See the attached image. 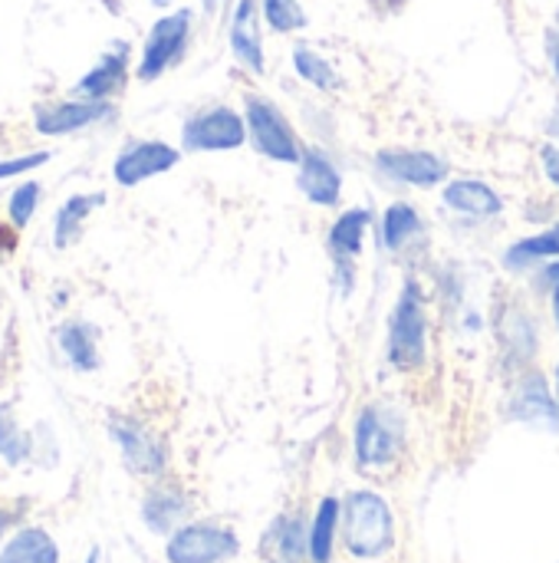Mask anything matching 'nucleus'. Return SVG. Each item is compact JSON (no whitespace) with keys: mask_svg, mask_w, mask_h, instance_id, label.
<instances>
[{"mask_svg":"<svg viewBox=\"0 0 559 563\" xmlns=\"http://www.w3.org/2000/svg\"><path fill=\"white\" fill-rule=\"evenodd\" d=\"M343 541L356 561H382L395 548V518L382 495L353 492L343 501Z\"/></svg>","mask_w":559,"mask_h":563,"instance_id":"f257e3e1","label":"nucleus"},{"mask_svg":"<svg viewBox=\"0 0 559 563\" xmlns=\"http://www.w3.org/2000/svg\"><path fill=\"white\" fill-rule=\"evenodd\" d=\"M389 366L399 373H418L428 360V310L418 280H405L389 313Z\"/></svg>","mask_w":559,"mask_h":563,"instance_id":"f03ea898","label":"nucleus"},{"mask_svg":"<svg viewBox=\"0 0 559 563\" xmlns=\"http://www.w3.org/2000/svg\"><path fill=\"white\" fill-rule=\"evenodd\" d=\"M244 119H247V135L260 155H267L277 165H300L306 145L300 142V132L293 129L290 115L264 92H247L244 96Z\"/></svg>","mask_w":559,"mask_h":563,"instance_id":"7ed1b4c3","label":"nucleus"},{"mask_svg":"<svg viewBox=\"0 0 559 563\" xmlns=\"http://www.w3.org/2000/svg\"><path fill=\"white\" fill-rule=\"evenodd\" d=\"M191 33H194V13L188 7L161 13L148 26V36H145L138 63H135V79L138 82H155L171 66H178L185 59L188 46H191Z\"/></svg>","mask_w":559,"mask_h":563,"instance_id":"20e7f679","label":"nucleus"},{"mask_svg":"<svg viewBox=\"0 0 559 563\" xmlns=\"http://www.w3.org/2000/svg\"><path fill=\"white\" fill-rule=\"evenodd\" d=\"M405 445V422L392 406L372 402L356 419V462L362 472L389 468Z\"/></svg>","mask_w":559,"mask_h":563,"instance_id":"39448f33","label":"nucleus"},{"mask_svg":"<svg viewBox=\"0 0 559 563\" xmlns=\"http://www.w3.org/2000/svg\"><path fill=\"white\" fill-rule=\"evenodd\" d=\"M247 142L250 135L244 112L224 102L204 106L181 122V152H234Z\"/></svg>","mask_w":559,"mask_h":563,"instance_id":"423d86ee","label":"nucleus"},{"mask_svg":"<svg viewBox=\"0 0 559 563\" xmlns=\"http://www.w3.org/2000/svg\"><path fill=\"white\" fill-rule=\"evenodd\" d=\"M105 429H109V439L119 449L122 465L132 475H138V478H158L168 468V445L145 422L115 412V416H109Z\"/></svg>","mask_w":559,"mask_h":563,"instance_id":"0eeeda50","label":"nucleus"},{"mask_svg":"<svg viewBox=\"0 0 559 563\" xmlns=\"http://www.w3.org/2000/svg\"><path fill=\"white\" fill-rule=\"evenodd\" d=\"M241 554V538L214 521H191L168 534L165 561L168 563H224Z\"/></svg>","mask_w":559,"mask_h":563,"instance_id":"6e6552de","label":"nucleus"},{"mask_svg":"<svg viewBox=\"0 0 559 563\" xmlns=\"http://www.w3.org/2000/svg\"><path fill=\"white\" fill-rule=\"evenodd\" d=\"M372 168L385 181L409 188H438L451 175V165L428 148H379Z\"/></svg>","mask_w":559,"mask_h":563,"instance_id":"1a4fd4ad","label":"nucleus"},{"mask_svg":"<svg viewBox=\"0 0 559 563\" xmlns=\"http://www.w3.org/2000/svg\"><path fill=\"white\" fill-rule=\"evenodd\" d=\"M115 115L112 102H96V99H56V102H43L33 109V129L43 139H63V135H76L86 132L92 125H102Z\"/></svg>","mask_w":559,"mask_h":563,"instance_id":"9d476101","label":"nucleus"},{"mask_svg":"<svg viewBox=\"0 0 559 563\" xmlns=\"http://www.w3.org/2000/svg\"><path fill=\"white\" fill-rule=\"evenodd\" d=\"M178 162H181V148H175V145L161 142V139H132L115 155L112 178L122 188H138L142 181L171 172Z\"/></svg>","mask_w":559,"mask_h":563,"instance_id":"9b49d317","label":"nucleus"},{"mask_svg":"<svg viewBox=\"0 0 559 563\" xmlns=\"http://www.w3.org/2000/svg\"><path fill=\"white\" fill-rule=\"evenodd\" d=\"M128 66H132V46L125 40H115L72 86V96L79 99H96V102H112L125 82H128Z\"/></svg>","mask_w":559,"mask_h":563,"instance_id":"f8f14e48","label":"nucleus"},{"mask_svg":"<svg viewBox=\"0 0 559 563\" xmlns=\"http://www.w3.org/2000/svg\"><path fill=\"white\" fill-rule=\"evenodd\" d=\"M297 188L310 205L320 208H336L343 201V168L326 148L310 145L297 165Z\"/></svg>","mask_w":559,"mask_h":563,"instance_id":"ddd939ff","label":"nucleus"},{"mask_svg":"<svg viewBox=\"0 0 559 563\" xmlns=\"http://www.w3.org/2000/svg\"><path fill=\"white\" fill-rule=\"evenodd\" d=\"M260 3L257 0H237L231 23H227V43L237 59L250 76L267 73V56H264V33H260Z\"/></svg>","mask_w":559,"mask_h":563,"instance_id":"4468645a","label":"nucleus"},{"mask_svg":"<svg viewBox=\"0 0 559 563\" xmlns=\"http://www.w3.org/2000/svg\"><path fill=\"white\" fill-rule=\"evenodd\" d=\"M511 419L544 429V432H559V409L550 396V386L540 373H527L514 393H511Z\"/></svg>","mask_w":559,"mask_h":563,"instance_id":"2eb2a0df","label":"nucleus"},{"mask_svg":"<svg viewBox=\"0 0 559 563\" xmlns=\"http://www.w3.org/2000/svg\"><path fill=\"white\" fill-rule=\"evenodd\" d=\"M441 201L445 208H451L455 214H465L471 221H491L497 214H504V198L494 185L481 181V178H451L441 188Z\"/></svg>","mask_w":559,"mask_h":563,"instance_id":"dca6fc26","label":"nucleus"},{"mask_svg":"<svg viewBox=\"0 0 559 563\" xmlns=\"http://www.w3.org/2000/svg\"><path fill=\"white\" fill-rule=\"evenodd\" d=\"M56 346L63 360L69 363L72 373L89 376L102 366V350H99V330L89 320H63L56 327Z\"/></svg>","mask_w":559,"mask_h":563,"instance_id":"f3484780","label":"nucleus"},{"mask_svg":"<svg viewBox=\"0 0 559 563\" xmlns=\"http://www.w3.org/2000/svg\"><path fill=\"white\" fill-rule=\"evenodd\" d=\"M191 498L178 485H155L142 498V525L152 534H175L181 525H188Z\"/></svg>","mask_w":559,"mask_h":563,"instance_id":"a211bd4d","label":"nucleus"},{"mask_svg":"<svg viewBox=\"0 0 559 563\" xmlns=\"http://www.w3.org/2000/svg\"><path fill=\"white\" fill-rule=\"evenodd\" d=\"M105 205V195L102 191H82V195H69L56 214H53V244L56 251H66L72 244H79L82 231H86V221Z\"/></svg>","mask_w":559,"mask_h":563,"instance_id":"6ab92c4d","label":"nucleus"},{"mask_svg":"<svg viewBox=\"0 0 559 563\" xmlns=\"http://www.w3.org/2000/svg\"><path fill=\"white\" fill-rule=\"evenodd\" d=\"M372 224V214L366 208H346L329 234H326V244H329V254L333 261H343V264H353L359 254H362V244H366V231Z\"/></svg>","mask_w":559,"mask_h":563,"instance_id":"aec40b11","label":"nucleus"},{"mask_svg":"<svg viewBox=\"0 0 559 563\" xmlns=\"http://www.w3.org/2000/svg\"><path fill=\"white\" fill-rule=\"evenodd\" d=\"M501 343H504L511 363H527L537 353V343H540L537 317L521 310V307L504 310V317H501Z\"/></svg>","mask_w":559,"mask_h":563,"instance_id":"412c9836","label":"nucleus"},{"mask_svg":"<svg viewBox=\"0 0 559 563\" xmlns=\"http://www.w3.org/2000/svg\"><path fill=\"white\" fill-rule=\"evenodd\" d=\"M422 231H425V221H422L418 208L409 201H392L382 214V224H379L382 247L392 254L405 251L415 238H422Z\"/></svg>","mask_w":559,"mask_h":563,"instance_id":"4be33fe9","label":"nucleus"},{"mask_svg":"<svg viewBox=\"0 0 559 563\" xmlns=\"http://www.w3.org/2000/svg\"><path fill=\"white\" fill-rule=\"evenodd\" d=\"M0 563H59V548L43 528H20L0 551Z\"/></svg>","mask_w":559,"mask_h":563,"instance_id":"5701e85b","label":"nucleus"},{"mask_svg":"<svg viewBox=\"0 0 559 563\" xmlns=\"http://www.w3.org/2000/svg\"><path fill=\"white\" fill-rule=\"evenodd\" d=\"M557 257H559V221L557 224H550L547 231L534 234V238H524V241L511 244V247L504 251V267H507V271H514V274H524V271H530L534 264H540V261H557Z\"/></svg>","mask_w":559,"mask_h":563,"instance_id":"b1692460","label":"nucleus"},{"mask_svg":"<svg viewBox=\"0 0 559 563\" xmlns=\"http://www.w3.org/2000/svg\"><path fill=\"white\" fill-rule=\"evenodd\" d=\"M36 455V439L20 426L13 402H0V459L16 468Z\"/></svg>","mask_w":559,"mask_h":563,"instance_id":"393cba45","label":"nucleus"},{"mask_svg":"<svg viewBox=\"0 0 559 563\" xmlns=\"http://www.w3.org/2000/svg\"><path fill=\"white\" fill-rule=\"evenodd\" d=\"M339 521H343V505L336 498H323L316 515H313V525H310V561H333V544H336Z\"/></svg>","mask_w":559,"mask_h":563,"instance_id":"a878e982","label":"nucleus"},{"mask_svg":"<svg viewBox=\"0 0 559 563\" xmlns=\"http://www.w3.org/2000/svg\"><path fill=\"white\" fill-rule=\"evenodd\" d=\"M293 69L303 82H310L313 89L320 92H336L343 86V76L336 73V66L313 46L306 43H297L293 46Z\"/></svg>","mask_w":559,"mask_h":563,"instance_id":"bb28decb","label":"nucleus"},{"mask_svg":"<svg viewBox=\"0 0 559 563\" xmlns=\"http://www.w3.org/2000/svg\"><path fill=\"white\" fill-rule=\"evenodd\" d=\"M267 541L277 548L280 563H300L303 554H310V528H303V521L297 515L293 518H277Z\"/></svg>","mask_w":559,"mask_h":563,"instance_id":"cd10ccee","label":"nucleus"},{"mask_svg":"<svg viewBox=\"0 0 559 563\" xmlns=\"http://www.w3.org/2000/svg\"><path fill=\"white\" fill-rule=\"evenodd\" d=\"M257 3H260L264 23L273 33H300L310 23V16H306L300 0H257Z\"/></svg>","mask_w":559,"mask_h":563,"instance_id":"c85d7f7f","label":"nucleus"},{"mask_svg":"<svg viewBox=\"0 0 559 563\" xmlns=\"http://www.w3.org/2000/svg\"><path fill=\"white\" fill-rule=\"evenodd\" d=\"M40 198H43V185H40V181H16V188H13L10 198H7V221H10L16 231H23V228L33 221Z\"/></svg>","mask_w":559,"mask_h":563,"instance_id":"c756f323","label":"nucleus"},{"mask_svg":"<svg viewBox=\"0 0 559 563\" xmlns=\"http://www.w3.org/2000/svg\"><path fill=\"white\" fill-rule=\"evenodd\" d=\"M53 158V152H26V155H10V158H0V181H7V178H20V175H26V172H33V168H40V165H46Z\"/></svg>","mask_w":559,"mask_h":563,"instance_id":"7c9ffc66","label":"nucleus"},{"mask_svg":"<svg viewBox=\"0 0 559 563\" xmlns=\"http://www.w3.org/2000/svg\"><path fill=\"white\" fill-rule=\"evenodd\" d=\"M540 165H544V175H547V181L554 185L559 191V145L557 142H547L544 148H540Z\"/></svg>","mask_w":559,"mask_h":563,"instance_id":"2f4dec72","label":"nucleus"},{"mask_svg":"<svg viewBox=\"0 0 559 563\" xmlns=\"http://www.w3.org/2000/svg\"><path fill=\"white\" fill-rule=\"evenodd\" d=\"M547 59H550V73L557 76L559 82V10L554 26H550V36H547Z\"/></svg>","mask_w":559,"mask_h":563,"instance_id":"473e14b6","label":"nucleus"},{"mask_svg":"<svg viewBox=\"0 0 559 563\" xmlns=\"http://www.w3.org/2000/svg\"><path fill=\"white\" fill-rule=\"evenodd\" d=\"M540 284L547 287V294H550V290H559V257L557 261H550V264L540 271Z\"/></svg>","mask_w":559,"mask_h":563,"instance_id":"72a5a7b5","label":"nucleus"},{"mask_svg":"<svg viewBox=\"0 0 559 563\" xmlns=\"http://www.w3.org/2000/svg\"><path fill=\"white\" fill-rule=\"evenodd\" d=\"M16 228L7 221V224H0V251H13V244H16Z\"/></svg>","mask_w":559,"mask_h":563,"instance_id":"f704fd0d","label":"nucleus"},{"mask_svg":"<svg viewBox=\"0 0 559 563\" xmlns=\"http://www.w3.org/2000/svg\"><path fill=\"white\" fill-rule=\"evenodd\" d=\"M547 132H550V139L559 145V99L557 106H554V112H550V122H547Z\"/></svg>","mask_w":559,"mask_h":563,"instance_id":"c9c22d12","label":"nucleus"},{"mask_svg":"<svg viewBox=\"0 0 559 563\" xmlns=\"http://www.w3.org/2000/svg\"><path fill=\"white\" fill-rule=\"evenodd\" d=\"M481 327H484V323H481V317H478V313H468V323H465V330H468V333H474V330H481Z\"/></svg>","mask_w":559,"mask_h":563,"instance_id":"e433bc0d","label":"nucleus"},{"mask_svg":"<svg viewBox=\"0 0 559 563\" xmlns=\"http://www.w3.org/2000/svg\"><path fill=\"white\" fill-rule=\"evenodd\" d=\"M550 310H554V320H557V333H559V290H550Z\"/></svg>","mask_w":559,"mask_h":563,"instance_id":"4c0bfd02","label":"nucleus"},{"mask_svg":"<svg viewBox=\"0 0 559 563\" xmlns=\"http://www.w3.org/2000/svg\"><path fill=\"white\" fill-rule=\"evenodd\" d=\"M99 558H102V554H99V548H92V551H89V558H86V563H99Z\"/></svg>","mask_w":559,"mask_h":563,"instance_id":"58836bf2","label":"nucleus"},{"mask_svg":"<svg viewBox=\"0 0 559 563\" xmlns=\"http://www.w3.org/2000/svg\"><path fill=\"white\" fill-rule=\"evenodd\" d=\"M148 3H152V7H171L175 0H148Z\"/></svg>","mask_w":559,"mask_h":563,"instance_id":"ea45409f","label":"nucleus"},{"mask_svg":"<svg viewBox=\"0 0 559 563\" xmlns=\"http://www.w3.org/2000/svg\"><path fill=\"white\" fill-rule=\"evenodd\" d=\"M217 7V0H204V10H214Z\"/></svg>","mask_w":559,"mask_h":563,"instance_id":"a19ab883","label":"nucleus"},{"mask_svg":"<svg viewBox=\"0 0 559 563\" xmlns=\"http://www.w3.org/2000/svg\"><path fill=\"white\" fill-rule=\"evenodd\" d=\"M557 399H559V363H557Z\"/></svg>","mask_w":559,"mask_h":563,"instance_id":"79ce46f5","label":"nucleus"},{"mask_svg":"<svg viewBox=\"0 0 559 563\" xmlns=\"http://www.w3.org/2000/svg\"><path fill=\"white\" fill-rule=\"evenodd\" d=\"M270 563H277V561H270Z\"/></svg>","mask_w":559,"mask_h":563,"instance_id":"37998d69","label":"nucleus"}]
</instances>
